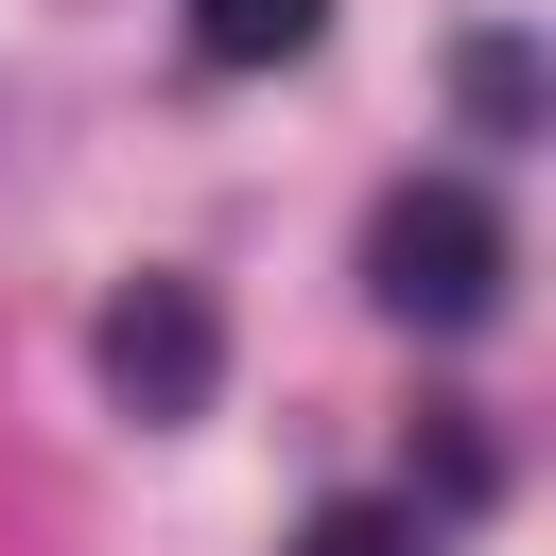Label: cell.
<instances>
[{"label":"cell","instance_id":"1","mask_svg":"<svg viewBox=\"0 0 556 556\" xmlns=\"http://www.w3.org/2000/svg\"><path fill=\"white\" fill-rule=\"evenodd\" d=\"M365 295H382L400 330H486V313H504V208H486L469 174L382 191V226H365Z\"/></svg>","mask_w":556,"mask_h":556},{"label":"cell","instance_id":"2","mask_svg":"<svg viewBox=\"0 0 556 556\" xmlns=\"http://www.w3.org/2000/svg\"><path fill=\"white\" fill-rule=\"evenodd\" d=\"M208 382H226L208 278H139V295L104 313V400H122V417H208Z\"/></svg>","mask_w":556,"mask_h":556},{"label":"cell","instance_id":"4","mask_svg":"<svg viewBox=\"0 0 556 556\" xmlns=\"http://www.w3.org/2000/svg\"><path fill=\"white\" fill-rule=\"evenodd\" d=\"M452 87H469V122H486V139H521V122H539V52H521V35H469V52H452Z\"/></svg>","mask_w":556,"mask_h":556},{"label":"cell","instance_id":"3","mask_svg":"<svg viewBox=\"0 0 556 556\" xmlns=\"http://www.w3.org/2000/svg\"><path fill=\"white\" fill-rule=\"evenodd\" d=\"M330 35V0H191V52L208 70H278V52H313Z\"/></svg>","mask_w":556,"mask_h":556},{"label":"cell","instance_id":"5","mask_svg":"<svg viewBox=\"0 0 556 556\" xmlns=\"http://www.w3.org/2000/svg\"><path fill=\"white\" fill-rule=\"evenodd\" d=\"M295 556H434V539H417V504H313Z\"/></svg>","mask_w":556,"mask_h":556}]
</instances>
